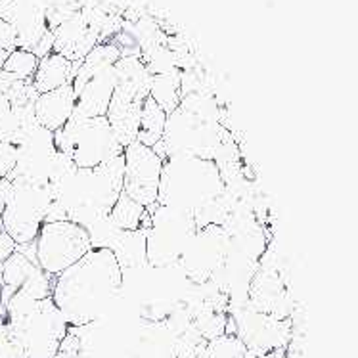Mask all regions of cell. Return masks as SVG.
Returning <instances> with one entry per match:
<instances>
[{
  "instance_id": "obj_1",
  "label": "cell",
  "mask_w": 358,
  "mask_h": 358,
  "mask_svg": "<svg viewBox=\"0 0 358 358\" xmlns=\"http://www.w3.org/2000/svg\"><path fill=\"white\" fill-rule=\"evenodd\" d=\"M123 287V266L117 253L94 245L80 261L58 274L52 285V301L73 328L94 324L110 308Z\"/></svg>"
},
{
  "instance_id": "obj_2",
  "label": "cell",
  "mask_w": 358,
  "mask_h": 358,
  "mask_svg": "<svg viewBox=\"0 0 358 358\" xmlns=\"http://www.w3.org/2000/svg\"><path fill=\"white\" fill-rule=\"evenodd\" d=\"M67 331L52 297L14 293L0 307V358H54Z\"/></svg>"
},
{
  "instance_id": "obj_3",
  "label": "cell",
  "mask_w": 358,
  "mask_h": 358,
  "mask_svg": "<svg viewBox=\"0 0 358 358\" xmlns=\"http://www.w3.org/2000/svg\"><path fill=\"white\" fill-rule=\"evenodd\" d=\"M219 113L217 100L203 88L184 94L178 108L167 115L163 138L154 146L155 154L163 161L169 157L215 159L227 134Z\"/></svg>"
},
{
  "instance_id": "obj_4",
  "label": "cell",
  "mask_w": 358,
  "mask_h": 358,
  "mask_svg": "<svg viewBox=\"0 0 358 358\" xmlns=\"http://www.w3.org/2000/svg\"><path fill=\"white\" fill-rule=\"evenodd\" d=\"M227 196L217 163L201 157H169L163 161L157 205L190 213L198 222L205 213H220Z\"/></svg>"
},
{
  "instance_id": "obj_5",
  "label": "cell",
  "mask_w": 358,
  "mask_h": 358,
  "mask_svg": "<svg viewBox=\"0 0 358 358\" xmlns=\"http://www.w3.org/2000/svg\"><path fill=\"white\" fill-rule=\"evenodd\" d=\"M52 205L54 196L50 182L31 180L25 176L0 178L2 227L17 245H27L37 240Z\"/></svg>"
},
{
  "instance_id": "obj_6",
  "label": "cell",
  "mask_w": 358,
  "mask_h": 358,
  "mask_svg": "<svg viewBox=\"0 0 358 358\" xmlns=\"http://www.w3.org/2000/svg\"><path fill=\"white\" fill-rule=\"evenodd\" d=\"M54 146L71 157L77 169H94L123 152L108 117L80 119L71 115L64 129L54 132Z\"/></svg>"
},
{
  "instance_id": "obj_7",
  "label": "cell",
  "mask_w": 358,
  "mask_h": 358,
  "mask_svg": "<svg viewBox=\"0 0 358 358\" xmlns=\"http://www.w3.org/2000/svg\"><path fill=\"white\" fill-rule=\"evenodd\" d=\"M196 232L198 222L194 215L155 203L150 207V217L144 228L146 261L154 268L180 263Z\"/></svg>"
},
{
  "instance_id": "obj_8",
  "label": "cell",
  "mask_w": 358,
  "mask_h": 358,
  "mask_svg": "<svg viewBox=\"0 0 358 358\" xmlns=\"http://www.w3.org/2000/svg\"><path fill=\"white\" fill-rule=\"evenodd\" d=\"M92 248V234L85 224L67 219L44 220L35 240V257L38 266L56 278Z\"/></svg>"
},
{
  "instance_id": "obj_9",
  "label": "cell",
  "mask_w": 358,
  "mask_h": 358,
  "mask_svg": "<svg viewBox=\"0 0 358 358\" xmlns=\"http://www.w3.org/2000/svg\"><path fill=\"white\" fill-rule=\"evenodd\" d=\"M124 154V182L123 192L142 207H154L159 196V180L163 159L155 154L154 148L144 146L134 140L123 150Z\"/></svg>"
},
{
  "instance_id": "obj_10",
  "label": "cell",
  "mask_w": 358,
  "mask_h": 358,
  "mask_svg": "<svg viewBox=\"0 0 358 358\" xmlns=\"http://www.w3.org/2000/svg\"><path fill=\"white\" fill-rule=\"evenodd\" d=\"M0 282H2V301H6L14 293H23L38 301L52 297L54 278L38 266L37 257L27 255L20 248L4 263Z\"/></svg>"
},
{
  "instance_id": "obj_11",
  "label": "cell",
  "mask_w": 358,
  "mask_h": 358,
  "mask_svg": "<svg viewBox=\"0 0 358 358\" xmlns=\"http://www.w3.org/2000/svg\"><path fill=\"white\" fill-rule=\"evenodd\" d=\"M75 111V92L71 85L38 94L35 102V119L37 123L50 132L64 129Z\"/></svg>"
},
{
  "instance_id": "obj_12",
  "label": "cell",
  "mask_w": 358,
  "mask_h": 358,
  "mask_svg": "<svg viewBox=\"0 0 358 358\" xmlns=\"http://www.w3.org/2000/svg\"><path fill=\"white\" fill-rule=\"evenodd\" d=\"M80 62H71L58 52H50L48 56L38 59L37 71L33 75V87L38 94L50 92L64 85H71Z\"/></svg>"
},
{
  "instance_id": "obj_13",
  "label": "cell",
  "mask_w": 358,
  "mask_h": 358,
  "mask_svg": "<svg viewBox=\"0 0 358 358\" xmlns=\"http://www.w3.org/2000/svg\"><path fill=\"white\" fill-rule=\"evenodd\" d=\"M148 217H150V213H148L146 207L136 203L123 192L111 207L108 220H110L111 227L119 232H136V230L146 228Z\"/></svg>"
},
{
  "instance_id": "obj_14",
  "label": "cell",
  "mask_w": 358,
  "mask_h": 358,
  "mask_svg": "<svg viewBox=\"0 0 358 358\" xmlns=\"http://www.w3.org/2000/svg\"><path fill=\"white\" fill-rule=\"evenodd\" d=\"M165 123H167V113L154 98L148 96L142 103V111H140V131L136 140L142 142L144 146L154 148L163 138Z\"/></svg>"
},
{
  "instance_id": "obj_15",
  "label": "cell",
  "mask_w": 358,
  "mask_h": 358,
  "mask_svg": "<svg viewBox=\"0 0 358 358\" xmlns=\"http://www.w3.org/2000/svg\"><path fill=\"white\" fill-rule=\"evenodd\" d=\"M150 98L159 103L165 113H173L182 100V87H180V71L173 73L152 75L150 83Z\"/></svg>"
},
{
  "instance_id": "obj_16",
  "label": "cell",
  "mask_w": 358,
  "mask_h": 358,
  "mask_svg": "<svg viewBox=\"0 0 358 358\" xmlns=\"http://www.w3.org/2000/svg\"><path fill=\"white\" fill-rule=\"evenodd\" d=\"M38 58L31 50L15 48L8 54L6 62L2 64V71L10 77L20 80H33V75L37 71Z\"/></svg>"
},
{
  "instance_id": "obj_17",
  "label": "cell",
  "mask_w": 358,
  "mask_h": 358,
  "mask_svg": "<svg viewBox=\"0 0 358 358\" xmlns=\"http://www.w3.org/2000/svg\"><path fill=\"white\" fill-rule=\"evenodd\" d=\"M15 249H17V243L6 232H0V276H2L4 263H6L10 257L14 255Z\"/></svg>"
},
{
  "instance_id": "obj_18",
  "label": "cell",
  "mask_w": 358,
  "mask_h": 358,
  "mask_svg": "<svg viewBox=\"0 0 358 358\" xmlns=\"http://www.w3.org/2000/svg\"><path fill=\"white\" fill-rule=\"evenodd\" d=\"M0 307H2V282H0Z\"/></svg>"
}]
</instances>
